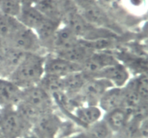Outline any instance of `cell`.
<instances>
[{
	"mask_svg": "<svg viewBox=\"0 0 148 138\" xmlns=\"http://www.w3.org/2000/svg\"><path fill=\"white\" fill-rule=\"evenodd\" d=\"M45 56L38 54H27L8 79L20 89L37 85L44 75Z\"/></svg>",
	"mask_w": 148,
	"mask_h": 138,
	"instance_id": "obj_1",
	"label": "cell"
},
{
	"mask_svg": "<svg viewBox=\"0 0 148 138\" xmlns=\"http://www.w3.org/2000/svg\"><path fill=\"white\" fill-rule=\"evenodd\" d=\"M62 24L70 29L79 39L85 41L112 38L115 36L111 30L90 23L78 10L64 15Z\"/></svg>",
	"mask_w": 148,
	"mask_h": 138,
	"instance_id": "obj_2",
	"label": "cell"
},
{
	"mask_svg": "<svg viewBox=\"0 0 148 138\" xmlns=\"http://www.w3.org/2000/svg\"><path fill=\"white\" fill-rule=\"evenodd\" d=\"M29 125L15 108H0V133L5 138H23L31 134Z\"/></svg>",
	"mask_w": 148,
	"mask_h": 138,
	"instance_id": "obj_3",
	"label": "cell"
},
{
	"mask_svg": "<svg viewBox=\"0 0 148 138\" xmlns=\"http://www.w3.org/2000/svg\"><path fill=\"white\" fill-rule=\"evenodd\" d=\"M40 112L53 111V97L38 85L22 90L21 101Z\"/></svg>",
	"mask_w": 148,
	"mask_h": 138,
	"instance_id": "obj_4",
	"label": "cell"
},
{
	"mask_svg": "<svg viewBox=\"0 0 148 138\" xmlns=\"http://www.w3.org/2000/svg\"><path fill=\"white\" fill-rule=\"evenodd\" d=\"M8 47L27 54H38L43 49L37 35L33 30L23 27L8 41Z\"/></svg>",
	"mask_w": 148,
	"mask_h": 138,
	"instance_id": "obj_5",
	"label": "cell"
},
{
	"mask_svg": "<svg viewBox=\"0 0 148 138\" xmlns=\"http://www.w3.org/2000/svg\"><path fill=\"white\" fill-rule=\"evenodd\" d=\"M114 85L106 80L101 78H90L78 94L83 105L98 106L103 94Z\"/></svg>",
	"mask_w": 148,
	"mask_h": 138,
	"instance_id": "obj_6",
	"label": "cell"
},
{
	"mask_svg": "<svg viewBox=\"0 0 148 138\" xmlns=\"http://www.w3.org/2000/svg\"><path fill=\"white\" fill-rule=\"evenodd\" d=\"M62 122L53 111L40 116L32 127L31 134L37 138H56Z\"/></svg>",
	"mask_w": 148,
	"mask_h": 138,
	"instance_id": "obj_7",
	"label": "cell"
},
{
	"mask_svg": "<svg viewBox=\"0 0 148 138\" xmlns=\"http://www.w3.org/2000/svg\"><path fill=\"white\" fill-rule=\"evenodd\" d=\"M82 71L80 65L69 62L56 55L45 57L44 74L64 78L68 75Z\"/></svg>",
	"mask_w": 148,
	"mask_h": 138,
	"instance_id": "obj_8",
	"label": "cell"
},
{
	"mask_svg": "<svg viewBox=\"0 0 148 138\" xmlns=\"http://www.w3.org/2000/svg\"><path fill=\"white\" fill-rule=\"evenodd\" d=\"M93 78H101L109 81L114 87L121 88L130 80V73L122 64L117 62L103 68Z\"/></svg>",
	"mask_w": 148,
	"mask_h": 138,
	"instance_id": "obj_9",
	"label": "cell"
},
{
	"mask_svg": "<svg viewBox=\"0 0 148 138\" xmlns=\"http://www.w3.org/2000/svg\"><path fill=\"white\" fill-rule=\"evenodd\" d=\"M117 62H119V61L111 55L94 52L85 62L81 65L82 72L89 78H93L103 68Z\"/></svg>",
	"mask_w": 148,
	"mask_h": 138,
	"instance_id": "obj_10",
	"label": "cell"
},
{
	"mask_svg": "<svg viewBox=\"0 0 148 138\" xmlns=\"http://www.w3.org/2000/svg\"><path fill=\"white\" fill-rule=\"evenodd\" d=\"M22 89L8 78H0V108H15L21 101Z\"/></svg>",
	"mask_w": 148,
	"mask_h": 138,
	"instance_id": "obj_11",
	"label": "cell"
},
{
	"mask_svg": "<svg viewBox=\"0 0 148 138\" xmlns=\"http://www.w3.org/2000/svg\"><path fill=\"white\" fill-rule=\"evenodd\" d=\"M80 43L81 39H79L70 29L62 24L55 34L51 51L55 53L66 50L77 46Z\"/></svg>",
	"mask_w": 148,
	"mask_h": 138,
	"instance_id": "obj_12",
	"label": "cell"
},
{
	"mask_svg": "<svg viewBox=\"0 0 148 138\" xmlns=\"http://www.w3.org/2000/svg\"><path fill=\"white\" fill-rule=\"evenodd\" d=\"M61 25L62 23L60 22L45 18L44 20L39 25L38 27L34 30L43 49H48L50 51H51L52 43L55 34Z\"/></svg>",
	"mask_w": 148,
	"mask_h": 138,
	"instance_id": "obj_13",
	"label": "cell"
},
{
	"mask_svg": "<svg viewBox=\"0 0 148 138\" xmlns=\"http://www.w3.org/2000/svg\"><path fill=\"white\" fill-rule=\"evenodd\" d=\"M78 11L91 24L97 27L108 29V26L110 24V20L101 4L95 2Z\"/></svg>",
	"mask_w": 148,
	"mask_h": 138,
	"instance_id": "obj_14",
	"label": "cell"
},
{
	"mask_svg": "<svg viewBox=\"0 0 148 138\" xmlns=\"http://www.w3.org/2000/svg\"><path fill=\"white\" fill-rule=\"evenodd\" d=\"M123 104V88L111 87L100 98L98 106L103 112L121 108Z\"/></svg>",
	"mask_w": 148,
	"mask_h": 138,
	"instance_id": "obj_15",
	"label": "cell"
},
{
	"mask_svg": "<svg viewBox=\"0 0 148 138\" xmlns=\"http://www.w3.org/2000/svg\"><path fill=\"white\" fill-rule=\"evenodd\" d=\"M75 117L79 124L86 129L102 119L103 111L98 106L82 105L75 109Z\"/></svg>",
	"mask_w": 148,
	"mask_h": 138,
	"instance_id": "obj_16",
	"label": "cell"
},
{
	"mask_svg": "<svg viewBox=\"0 0 148 138\" xmlns=\"http://www.w3.org/2000/svg\"><path fill=\"white\" fill-rule=\"evenodd\" d=\"M95 51H94L90 48L84 44L82 41L81 40V43L77 46H74L69 49H66V50L55 52L53 54L59 57L69 61V62L81 65Z\"/></svg>",
	"mask_w": 148,
	"mask_h": 138,
	"instance_id": "obj_17",
	"label": "cell"
},
{
	"mask_svg": "<svg viewBox=\"0 0 148 138\" xmlns=\"http://www.w3.org/2000/svg\"><path fill=\"white\" fill-rule=\"evenodd\" d=\"M131 118V114L124 108H119L103 115L102 119L106 123L114 134L118 133Z\"/></svg>",
	"mask_w": 148,
	"mask_h": 138,
	"instance_id": "obj_18",
	"label": "cell"
},
{
	"mask_svg": "<svg viewBox=\"0 0 148 138\" xmlns=\"http://www.w3.org/2000/svg\"><path fill=\"white\" fill-rule=\"evenodd\" d=\"M17 18L24 27L34 31L46 17H45L34 5H27L21 7Z\"/></svg>",
	"mask_w": 148,
	"mask_h": 138,
	"instance_id": "obj_19",
	"label": "cell"
},
{
	"mask_svg": "<svg viewBox=\"0 0 148 138\" xmlns=\"http://www.w3.org/2000/svg\"><path fill=\"white\" fill-rule=\"evenodd\" d=\"M63 79L64 95L67 97L77 95L82 88L90 79L82 71L68 75Z\"/></svg>",
	"mask_w": 148,
	"mask_h": 138,
	"instance_id": "obj_20",
	"label": "cell"
},
{
	"mask_svg": "<svg viewBox=\"0 0 148 138\" xmlns=\"http://www.w3.org/2000/svg\"><path fill=\"white\" fill-rule=\"evenodd\" d=\"M24 26L16 17L0 13V36L10 40Z\"/></svg>",
	"mask_w": 148,
	"mask_h": 138,
	"instance_id": "obj_21",
	"label": "cell"
},
{
	"mask_svg": "<svg viewBox=\"0 0 148 138\" xmlns=\"http://www.w3.org/2000/svg\"><path fill=\"white\" fill-rule=\"evenodd\" d=\"M33 5L45 17L62 23L63 16L53 0H35Z\"/></svg>",
	"mask_w": 148,
	"mask_h": 138,
	"instance_id": "obj_22",
	"label": "cell"
},
{
	"mask_svg": "<svg viewBox=\"0 0 148 138\" xmlns=\"http://www.w3.org/2000/svg\"><path fill=\"white\" fill-rule=\"evenodd\" d=\"M38 85L52 97L64 93L63 79L62 78L44 74Z\"/></svg>",
	"mask_w": 148,
	"mask_h": 138,
	"instance_id": "obj_23",
	"label": "cell"
},
{
	"mask_svg": "<svg viewBox=\"0 0 148 138\" xmlns=\"http://www.w3.org/2000/svg\"><path fill=\"white\" fill-rule=\"evenodd\" d=\"M85 133L89 138H115V134L102 119L85 129Z\"/></svg>",
	"mask_w": 148,
	"mask_h": 138,
	"instance_id": "obj_24",
	"label": "cell"
},
{
	"mask_svg": "<svg viewBox=\"0 0 148 138\" xmlns=\"http://www.w3.org/2000/svg\"><path fill=\"white\" fill-rule=\"evenodd\" d=\"M27 54V53L22 51L18 49H14V48H6V56H7L9 76L20 65V63L23 62Z\"/></svg>",
	"mask_w": 148,
	"mask_h": 138,
	"instance_id": "obj_25",
	"label": "cell"
},
{
	"mask_svg": "<svg viewBox=\"0 0 148 138\" xmlns=\"http://www.w3.org/2000/svg\"><path fill=\"white\" fill-rule=\"evenodd\" d=\"M135 89L142 101H148V78L146 73H143L133 78Z\"/></svg>",
	"mask_w": 148,
	"mask_h": 138,
	"instance_id": "obj_26",
	"label": "cell"
},
{
	"mask_svg": "<svg viewBox=\"0 0 148 138\" xmlns=\"http://www.w3.org/2000/svg\"><path fill=\"white\" fill-rule=\"evenodd\" d=\"M20 9L21 6L15 0H0V13L17 17Z\"/></svg>",
	"mask_w": 148,
	"mask_h": 138,
	"instance_id": "obj_27",
	"label": "cell"
},
{
	"mask_svg": "<svg viewBox=\"0 0 148 138\" xmlns=\"http://www.w3.org/2000/svg\"><path fill=\"white\" fill-rule=\"evenodd\" d=\"M53 1L60 10L62 16L71 12L78 10L74 0H53Z\"/></svg>",
	"mask_w": 148,
	"mask_h": 138,
	"instance_id": "obj_28",
	"label": "cell"
},
{
	"mask_svg": "<svg viewBox=\"0 0 148 138\" xmlns=\"http://www.w3.org/2000/svg\"><path fill=\"white\" fill-rule=\"evenodd\" d=\"M8 77L9 72L7 69L6 48L0 49V78H7Z\"/></svg>",
	"mask_w": 148,
	"mask_h": 138,
	"instance_id": "obj_29",
	"label": "cell"
},
{
	"mask_svg": "<svg viewBox=\"0 0 148 138\" xmlns=\"http://www.w3.org/2000/svg\"><path fill=\"white\" fill-rule=\"evenodd\" d=\"M74 1H75L78 10H82L88 6L97 2L95 0H74Z\"/></svg>",
	"mask_w": 148,
	"mask_h": 138,
	"instance_id": "obj_30",
	"label": "cell"
},
{
	"mask_svg": "<svg viewBox=\"0 0 148 138\" xmlns=\"http://www.w3.org/2000/svg\"><path fill=\"white\" fill-rule=\"evenodd\" d=\"M21 7L27 5H33L35 0H15Z\"/></svg>",
	"mask_w": 148,
	"mask_h": 138,
	"instance_id": "obj_31",
	"label": "cell"
},
{
	"mask_svg": "<svg viewBox=\"0 0 148 138\" xmlns=\"http://www.w3.org/2000/svg\"><path fill=\"white\" fill-rule=\"evenodd\" d=\"M8 47V41L0 36V49H5Z\"/></svg>",
	"mask_w": 148,
	"mask_h": 138,
	"instance_id": "obj_32",
	"label": "cell"
},
{
	"mask_svg": "<svg viewBox=\"0 0 148 138\" xmlns=\"http://www.w3.org/2000/svg\"><path fill=\"white\" fill-rule=\"evenodd\" d=\"M66 138H89V137H88V135L85 134V132H83V133H79V134L71 136V137H66Z\"/></svg>",
	"mask_w": 148,
	"mask_h": 138,
	"instance_id": "obj_33",
	"label": "cell"
},
{
	"mask_svg": "<svg viewBox=\"0 0 148 138\" xmlns=\"http://www.w3.org/2000/svg\"><path fill=\"white\" fill-rule=\"evenodd\" d=\"M23 138H37V137H36V136L33 135H32V134H30V135H29L26 136V137H23Z\"/></svg>",
	"mask_w": 148,
	"mask_h": 138,
	"instance_id": "obj_34",
	"label": "cell"
},
{
	"mask_svg": "<svg viewBox=\"0 0 148 138\" xmlns=\"http://www.w3.org/2000/svg\"><path fill=\"white\" fill-rule=\"evenodd\" d=\"M0 138H5V137H4V136H3V135H1V133H0Z\"/></svg>",
	"mask_w": 148,
	"mask_h": 138,
	"instance_id": "obj_35",
	"label": "cell"
}]
</instances>
